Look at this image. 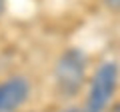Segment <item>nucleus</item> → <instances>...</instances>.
Segmentation results:
<instances>
[{"mask_svg":"<svg viewBox=\"0 0 120 112\" xmlns=\"http://www.w3.org/2000/svg\"><path fill=\"white\" fill-rule=\"evenodd\" d=\"M30 82L24 76H10L0 82V112H14L28 100Z\"/></svg>","mask_w":120,"mask_h":112,"instance_id":"obj_3","label":"nucleus"},{"mask_svg":"<svg viewBox=\"0 0 120 112\" xmlns=\"http://www.w3.org/2000/svg\"><path fill=\"white\" fill-rule=\"evenodd\" d=\"M112 10H120V0H104Z\"/></svg>","mask_w":120,"mask_h":112,"instance_id":"obj_4","label":"nucleus"},{"mask_svg":"<svg viewBox=\"0 0 120 112\" xmlns=\"http://www.w3.org/2000/svg\"><path fill=\"white\" fill-rule=\"evenodd\" d=\"M64 112H80L78 108H68V110H64Z\"/></svg>","mask_w":120,"mask_h":112,"instance_id":"obj_7","label":"nucleus"},{"mask_svg":"<svg viewBox=\"0 0 120 112\" xmlns=\"http://www.w3.org/2000/svg\"><path fill=\"white\" fill-rule=\"evenodd\" d=\"M54 78H56V88L62 96H76L80 92L82 84L86 78V58L80 50L70 48L58 58L54 68Z\"/></svg>","mask_w":120,"mask_h":112,"instance_id":"obj_2","label":"nucleus"},{"mask_svg":"<svg viewBox=\"0 0 120 112\" xmlns=\"http://www.w3.org/2000/svg\"><path fill=\"white\" fill-rule=\"evenodd\" d=\"M118 64L106 60L96 68L94 76L90 80L88 96H86L84 112H106L110 106V100L118 86Z\"/></svg>","mask_w":120,"mask_h":112,"instance_id":"obj_1","label":"nucleus"},{"mask_svg":"<svg viewBox=\"0 0 120 112\" xmlns=\"http://www.w3.org/2000/svg\"><path fill=\"white\" fill-rule=\"evenodd\" d=\"M4 8H6V0H0V16L4 14Z\"/></svg>","mask_w":120,"mask_h":112,"instance_id":"obj_6","label":"nucleus"},{"mask_svg":"<svg viewBox=\"0 0 120 112\" xmlns=\"http://www.w3.org/2000/svg\"><path fill=\"white\" fill-rule=\"evenodd\" d=\"M106 112H120V102H118V104H114L112 108H108Z\"/></svg>","mask_w":120,"mask_h":112,"instance_id":"obj_5","label":"nucleus"}]
</instances>
